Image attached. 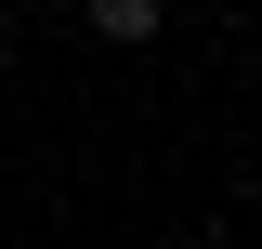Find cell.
<instances>
[{
	"label": "cell",
	"instance_id": "1",
	"mask_svg": "<svg viewBox=\"0 0 262 249\" xmlns=\"http://www.w3.org/2000/svg\"><path fill=\"white\" fill-rule=\"evenodd\" d=\"M79 13H92V39H118V53H131V39H158V27H170V0H79Z\"/></svg>",
	"mask_w": 262,
	"mask_h": 249
},
{
	"label": "cell",
	"instance_id": "2",
	"mask_svg": "<svg viewBox=\"0 0 262 249\" xmlns=\"http://www.w3.org/2000/svg\"><path fill=\"white\" fill-rule=\"evenodd\" d=\"M0 79H13V39H0Z\"/></svg>",
	"mask_w": 262,
	"mask_h": 249
}]
</instances>
